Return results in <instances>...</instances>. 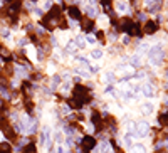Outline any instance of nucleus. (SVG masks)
<instances>
[{
  "mask_svg": "<svg viewBox=\"0 0 168 153\" xmlns=\"http://www.w3.org/2000/svg\"><path fill=\"white\" fill-rule=\"evenodd\" d=\"M91 57H92V59H103V51H101V49H94V51H91Z\"/></svg>",
  "mask_w": 168,
  "mask_h": 153,
  "instance_id": "5701e85b",
  "label": "nucleus"
},
{
  "mask_svg": "<svg viewBox=\"0 0 168 153\" xmlns=\"http://www.w3.org/2000/svg\"><path fill=\"white\" fill-rule=\"evenodd\" d=\"M84 39H86V42H88V44H96L98 42V39H96V35H94V34H88Z\"/></svg>",
  "mask_w": 168,
  "mask_h": 153,
  "instance_id": "a878e982",
  "label": "nucleus"
},
{
  "mask_svg": "<svg viewBox=\"0 0 168 153\" xmlns=\"http://www.w3.org/2000/svg\"><path fill=\"white\" fill-rule=\"evenodd\" d=\"M165 79H168V68L165 69Z\"/></svg>",
  "mask_w": 168,
  "mask_h": 153,
  "instance_id": "e433bc0d",
  "label": "nucleus"
},
{
  "mask_svg": "<svg viewBox=\"0 0 168 153\" xmlns=\"http://www.w3.org/2000/svg\"><path fill=\"white\" fill-rule=\"evenodd\" d=\"M138 20L140 22H146V14H138Z\"/></svg>",
  "mask_w": 168,
  "mask_h": 153,
  "instance_id": "7c9ffc66",
  "label": "nucleus"
},
{
  "mask_svg": "<svg viewBox=\"0 0 168 153\" xmlns=\"http://www.w3.org/2000/svg\"><path fill=\"white\" fill-rule=\"evenodd\" d=\"M153 111H155V106H153L151 103H143V104H141V113H143V115L148 116V115H151Z\"/></svg>",
  "mask_w": 168,
  "mask_h": 153,
  "instance_id": "1a4fd4ad",
  "label": "nucleus"
},
{
  "mask_svg": "<svg viewBox=\"0 0 168 153\" xmlns=\"http://www.w3.org/2000/svg\"><path fill=\"white\" fill-rule=\"evenodd\" d=\"M0 35H2V39H10V29H2L0 30Z\"/></svg>",
  "mask_w": 168,
  "mask_h": 153,
  "instance_id": "bb28decb",
  "label": "nucleus"
},
{
  "mask_svg": "<svg viewBox=\"0 0 168 153\" xmlns=\"http://www.w3.org/2000/svg\"><path fill=\"white\" fill-rule=\"evenodd\" d=\"M158 124L161 128H166L168 126V111H163V113H158Z\"/></svg>",
  "mask_w": 168,
  "mask_h": 153,
  "instance_id": "0eeeda50",
  "label": "nucleus"
},
{
  "mask_svg": "<svg viewBox=\"0 0 168 153\" xmlns=\"http://www.w3.org/2000/svg\"><path fill=\"white\" fill-rule=\"evenodd\" d=\"M89 118H91V123L94 124V126H98V124L103 123V116H101L99 111H91V115H89Z\"/></svg>",
  "mask_w": 168,
  "mask_h": 153,
  "instance_id": "39448f33",
  "label": "nucleus"
},
{
  "mask_svg": "<svg viewBox=\"0 0 168 153\" xmlns=\"http://www.w3.org/2000/svg\"><path fill=\"white\" fill-rule=\"evenodd\" d=\"M2 64H4V61H2V56H0V66H2Z\"/></svg>",
  "mask_w": 168,
  "mask_h": 153,
  "instance_id": "4c0bfd02",
  "label": "nucleus"
},
{
  "mask_svg": "<svg viewBox=\"0 0 168 153\" xmlns=\"http://www.w3.org/2000/svg\"><path fill=\"white\" fill-rule=\"evenodd\" d=\"M0 153H14L10 141H0Z\"/></svg>",
  "mask_w": 168,
  "mask_h": 153,
  "instance_id": "6e6552de",
  "label": "nucleus"
},
{
  "mask_svg": "<svg viewBox=\"0 0 168 153\" xmlns=\"http://www.w3.org/2000/svg\"><path fill=\"white\" fill-rule=\"evenodd\" d=\"M50 9H52V0H47L44 4V10H50Z\"/></svg>",
  "mask_w": 168,
  "mask_h": 153,
  "instance_id": "c756f323",
  "label": "nucleus"
},
{
  "mask_svg": "<svg viewBox=\"0 0 168 153\" xmlns=\"http://www.w3.org/2000/svg\"><path fill=\"white\" fill-rule=\"evenodd\" d=\"M130 42V37H128V35H126V37H123V44H128Z\"/></svg>",
  "mask_w": 168,
  "mask_h": 153,
  "instance_id": "c9c22d12",
  "label": "nucleus"
},
{
  "mask_svg": "<svg viewBox=\"0 0 168 153\" xmlns=\"http://www.w3.org/2000/svg\"><path fill=\"white\" fill-rule=\"evenodd\" d=\"M67 104H69L71 110H81V108H82V103H81L79 99H76V98H71L67 101Z\"/></svg>",
  "mask_w": 168,
  "mask_h": 153,
  "instance_id": "f8f14e48",
  "label": "nucleus"
},
{
  "mask_svg": "<svg viewBox=\"0 0 168 153\" xmlns=\"http://www.w3.org/2000/svg\"><path fill=\"white\" fill-rule=\"evenodd\" d=\"M64 52H67V54H74L76 56V46L74 42H67L66 49H64Z\"/></svg>",
  "mask_w": 168,
  "mask_h": 153,
  "instance_id": "aec40b11",
  "label": "nucleus"
},
{
  "mask_svg": "<svg viewBox=\"0 0 168 153\" xmlns=\"http://www.w3.org/2000/svg\"><path fill=\"white\" fill-rule=\"evenodd\" d=\"M34 14H35L37 17H40V15H42V9H34Z\"/></svg>",
  "mask_w": 168,
  "mask_h": 153,
  "instance_id": "473e14b6",
  "label": "nucleus"
},
{
  "mask_svg": "<svg viewBox=\"0 0 168 153\" xmlns=\"http://www.w3.org/2000/svg\"><path fill=\"white\" fill-rule=\"evenodd\" d=\"M86 14H88L89 19H94L98 15V10H96V5H91L88 4V7H86Z\"/></svg>",
  "mask_w": 168,
  "mask_h": 153,
  "instance_id": "4468645a",
  "label": "nucleus"
},
{
  "mask_svg": "<svg viewBox=\"0 0 168 153\" xmlns=\"http://www.w3.org/2000/svg\"><path fill=\"white\" fill-rule=\"evenodd\" d=\"M148 51H150V44L143 42V44H140V46H138V52H140V54H141V52H143V54H146Z\"/></svg>",
  "mask_w": 168,
  "mask_h": 153,
  "instance_id": "4be33fe9",
  "label": "nucleus"
},
{
  "mask_svg": "<svg viewBox=\"0 0 168 153\" xmlns=\"http://www.w3.org/2000/svg\"><path fill=\"white\" fill-rule=\"evenodd\" d=\"M165 89H166V91H168V82H166V84H165Z\"/></svg>",
  "mask_w": 168,
  "mask_h": 153,
  "instance_id": "58836bf2",
  "label": "nucleus"
},
{
  "mask_svg": "<svg viewBox=\"0 0 168 153\" xmlns=\"http://www.w3.org/2000/svg\"><path fill=\"white\" fill-rule=\"evenodd\" d=\"M57 153H67V152L62 148V146H61V145H59V146H57Z\"/></svg>",
  "mask_w": 168,
  "mask_h": 153,
  "instance_id": "f704fd0d",
  "label": "nucleus"
},
{
  "mask_svg": "<svg viewBox=\"0 0 168 153\" xmlns=\"http://www.w3.org/2000/svg\"><path fill=\"white\" fill-rule=\"evenodd\" d=\"M124 145H126V148H133V138H131L130 133L124 135Z\"/></svg>",
  "mask_w": 168,
  "mask_h": 153,
  "instance_id": "412c9836",
  "label": "nucleus"
},
{
  "mask_svg": "<svg viewBox=\"0 0 168 153\" xmlns=\"http://www.w3.org/2000/svg\"><path fill=\"white\" fill-rule=\"evenodd\" d=\"M92 27H94V22H92V20H86V22H84V29L88 30V34H89V29H92Z\"/></svg>",
  "mask_w": 168,
  "mask_h": 153,
  "instance_id": "cd10ccee",
  "label": "nucleus"
},
{
  "mask_svg": "<svg viewBox=\"0 0 168 153\" xmlns=\"http://www.w3.org/2000/svg\"><path fill=\"white\" fill-rule=\"evenodd\" d=\"M17 44H19V47H25V44H27V39H20Z\"/></svg>",
  "mask_w": 168,
  "mask_h": 153,
  "instance_id": "2f4dec72",
  "label": "nucleus"
},
{
  "mask_svg": "<svg viewBox=\"0 0 168 153\" xmlns=\"http://www.w3.org/2000/svg\"><path fill=\"white\" fill-rule=\"evenodd\" d=\"M141 93H143V96H146V98H153V94H155V91H153V84H150V82L141 84Z\"/></svg>",
  "mask_w": 168,
  "mask_h": 153,
  "instance_id": "20e7f679",
  "label": "nucleus"
},
{
  "mask_svg": "<svg viewBox=\"0 0 168 153\" xmlns=\"http://www.w3.org/2000/svg\"><path fill=\"white\" fill-rule=\"evenodd\" d=\"M116 10L118 12H126V10H128V5H126V2H118L116 4Z\"/></svg>",
  "mask_w": 168,
  "mask_h": 153,
  "instance_id": "b1692460",
  "label": "nucleus"
},
{
  "mask_svg": "<svg viewBox=\"0 0 168 153\" xmlns=\"http://www.w3.org/2000/svg\"><path fill=\"white\" fill-rule=\"evenodd\" d=\"M131 153H146V146H145L143 143L133 145V148H131Z\"/></svg>",
  "mask_w": 168,
  "mask_h": 153,
  "instance_id": "dca6fc26",
  "label": "nucleus"
},
{
  "mask_svg": "<svg viewBox=\"0 0 168 153\" xmlns=\"http://www.w3.org/2000/svg\"><path fill=\"white\" fill-rule=\"evenodd\" d=\"M71 88H72V82H71V81H64V82H61V91H62V93H67V91H71Z\"/></svg>",
  "mask_w": 168,
  "mask_h": 153,
  "instance_id": "6ab92c4d",
  "label": "nucleus"
},
{
  "mask_svg": "<svg viewBox=\"0 0 168 153\" xmlns=\"http://www.w3.org/2000/svg\"><path fill=\"white\" fill-rule=\"evenodd\" d=\"M64 140H66V136H64L61 131H56V133H54V141H56L57 145H62Z\"/></svg>",
  "mask_w": 168,
  "mask_h": 153,
  "instance_id": "a211bd4d",
  "label": "nucleus"
},
{
  "mask_svg": "<svg viewBox=\"0 0 168 153\" xmlns=\"http://www.w3.org/2000/svg\"><path fill=\"white\" fill-rule=\"evenodd\" d=\"M133 76L136 77V79H145V77H146V72H145V71H138L136 74H133Z\"/></svg>",
  "mask_w": 168,
  "mask_h": 153,
  "instance_id": "c85d7f7f",
  "label": "nucleus"
},
{
  "mask_svg": "<svg viewBox=\"0 0 168 153\" xmlns=\"http://www.w3.org/2000/svg\"><path fill=\"white\" fill-rule=\"evenodd\" d=\"M156 29H158V24H156L155 20L146 22V26H145V30H146V34H153V32H155Z\"/></svg>",
  "mask_w": 168,
  "mask_h": 153,
  "instance_id": "ddd939ff",
  "label": "nucleus"
},
{
  "mask_svg": "<svg viewBox=\"0 0 168 153\" xmlns=\"http://www.w3.org/2000/svg\"><path fill=\"white\" fill-rule=\"evenodd\" d=\"M166 22H168V14H166Z\"/></svg>",
  "mask_w": 168,
  "mask_h": 153,
  "instance_id": "a19ab883",
  "label": "nucleus"
},
{
  "mask_svg": "<svg viewBox=\"0 0 168 153\" xmlns=\"http://www.w3.org/2000/svg\"><path fill=\"white\" fill-rule=\"evenodd\" d=\"M0 138H4V133H2V131H0Z\"/></svg>",
  "mask_w": 168,
  "mask_h": 153,
  "instance_id": "ea45409f",
  "label": "nucleus"
},
{
  "mask_svg": "<svg viewBox=\"0 0 168 153\" xmlns=\"http://www.w3.org/2000/svg\"><path fill=\"white\" fill-rule=\"evenodd\" d=\"M104 82H108V84H113L114 81H116V74H114L113 71H106L103 72V77H101Z\"/></svg>",
  "mask_w": 168,
  "mask_h": 153,
  "instance_id": "423d86ee",
  "label": "nucleus"
},
{
  "mask_svg": "<svg viewBox=\"0 0 168 153\" xmlns=\"http://www.w3.org/2000/svg\"><path fill=\"white\" fill-rule=\"evenodd\" d=\"M130 66L131 68H140V66H141V56L134 54L133 57H130Z\"/></svg>",
  "mask_w": 168,
  "mask_h": 153,
  "instance_id": "9b49d317",
  "label": "nucleus"
},
{
  "mask_svg": "<svg viewBox=\"0 0 168 153\" xmlns=\"http://www.w3.org/2000/svg\"><path fill=\"white\" fill-rule=\"evenodd\" d=\"M74 98L79 99L81 103H91V96H89V89L88 88H84V86H76L74 88Z\"/></svg>",
  "mask_w": 168,
  "mask_h": 153,
  "instance_id": "f257e3e1",
  "label": "nucleus"
},
{
  "mask_svg": "<svg viewBox=\"0 0 168 153\" xmlns=\"http://www.w3.org/2000/svg\"><path fill=\"white\" fill-rule=\"evenodd\" d=\"M136 131H138V138L146 136L148 131H150V124H148V121H140V123H136Z\"/></svg>",
  "mask_w": 168,
  "mask_h": 153,
  "instance_id": "7ed1b4c3",
  "label": "nucleus"
},
{
  "mask_svg": "<svg viewBox=\"0 0 168 153\" xmlns=\"http://www.w3.org/2000/svg\"><path fill=\"white\" fill-rule=\"evenodd\" d=\"M81 146H82L84 150H94L98 146V140L94 138L92 135H84L82 136V141H81Z\"/></svg>",
  "mask_w": 168,
  "mask_h": 153,
  "instance_id": "f03ea898",
  "label": "nucleus"
},
{
  "mask_svg": "<svg viewBox=\"0 0 168 153\" xmlns=\"http://www.w3.org/2000/svg\"><path fill=\"white\" fill-rule=\"evenodd\" d=\"M50 42H52V46H54V47H57V39H56L54 35L50 37Z\"/></svg>",
  "mask_w": 168,
  "mask_h": 153,
  "instance_id": "72a5a7b5",
  "label": "nucleus"
},
{
  "mask_svg": "<svg viewBox=\"0 0 168 153\" xmlns=\"http://www.w3.org/2000/svg\"><path fill=\"white\" fill-rule=\"evenodd\" d=\"M69 14H71V17H72V19H76V20H79V19H81V12H79L77 9H76V7H72V9L69 10Z\"/></svg>",
  "mask_w": 168,
  "mask_h": 153,
  "instance_id": "393cba45",
  "label": "nucleus"
},
{
  "mask_svg": "<svg viewBox=\"0 0 168 153\" xmlns=\"http://www.w3.org/2000/svg\"><path fill=\"white\" fill-rule=\"evenodd\" d=\"M22 153H37V146H35V141H30L29 145H25L22 148Z\"/></svg>",
  "mask_w": 168,
  "mask_h": 153,
  "instance_id": "9d476101",
  "label": "nucleus"
},
{
  "mask_svg": "<svg viewBox=\"0 0 168 153\" xmlns=\"http://www.w3.org/2000/svg\"><path fill=\"white\" fill-rule=\"evenodd\" d=\"M160 7H161L160 0H156V2H151V4H148V10H150V12H158Z\"/></svg>",
  "mask_w": 168,
  "mask_h": 153,
  "instance_id": "f3484780",
  "label": "nucleus"
},
{
  "mask_svg": "<svg viewBox=\"0 0 168 153\" xmlns=\"http://www.w3.org/2000/svg\"><path fill=\"white\" fill-rule=\"evenodd\" d=\"M74 44H76V46H77V47H79V49H84V47H86V44H88V42H86V39H84L82 35H76V39H74Z\"/></svg>",
  "mask_w": 168,
  "mask_h": 153,
  "instance_id": "2eb2a0df",
  "label": "nucleus"
}]
</instances>
